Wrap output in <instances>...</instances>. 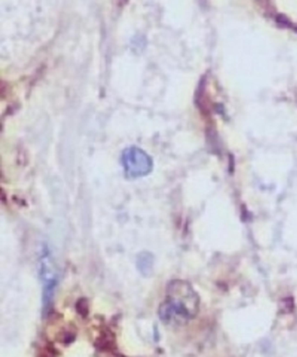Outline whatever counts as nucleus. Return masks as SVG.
<instances>
[{"label": "nucleus", "instance_id": "2", "mask_svg": "<svg viewBox=\"0 0 297 357\" xmlns=\"http://www.w3.org/2000/svg\"><path fill=\"white\" fill-rule=\"evenodd\" d=\"M38 268L42 285L43 313L47 314L51 311L59 283L58 267L47 245L41 247L40 255H38Z\"/></svg>", "mask_w": 297, "mask_h": 357}, {"label": "nucleus", "instance_id": "3", "mask_svg": "<svg viewBox=\"0 0 297 357\" xmlns=\"http://www.w3.org/2000/svg\"><path fill=\"white\" fill-rule=\"evenodd\" d=\"M125 174L129 178H138L152 172L153 162L151 157L137 146L125 149L121 155Z\"/></svg>", "mask_w": 297, "mask_h": 357}, {"label": "nucleus", "instance_id": "1", "mask_svg": "<svg viewBox=\"0 0 297 357\" xmlns=\"http://www.w3.org/2000/svg\"><path fill=\"white\" fill-rule=\"evenodd\" d=\"M200 297L190 282L173 280L167 288L166 297L160 304L158 316L166 326H185L197 316Z\"/></svg>", "mask_w": 297, "mask_h": 357}, {"label": "nucleus", "instance_id": "4", "mask_svg": "<svg viewBox=\"0 0 297 357\" xmlns=\"http://www.w3.org/2000/svg\"><path fill=\"white\" fill-rule=\"evenodd\" d=\"M137 268L139 271L144 276L152 274L153 267V257L149 252H142L137 257Z\"/></svg>", "mask_w": 297, "mask_h": 357}]
</instances>
